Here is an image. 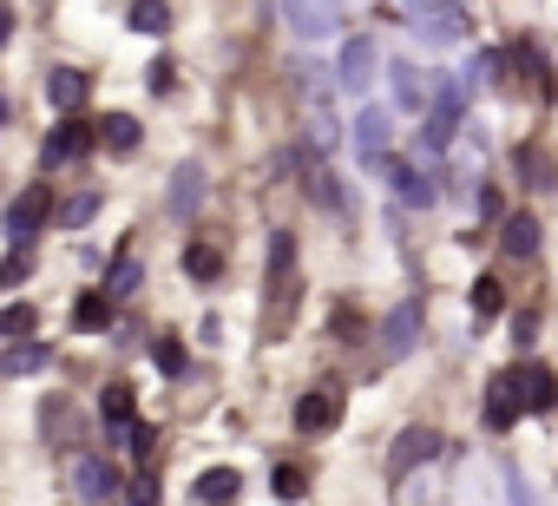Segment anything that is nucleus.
<instances>
[{
  "label": "nucleus",
  "mask_w": 558,
  "mask_h": 506,
  "mask_svg": "<svg viewBox=\"0 0 558 506\" xmlns=\"http://www.w3.org/2000/svg\"><path fill=\"white\" fill-rule=\"evenodd\" d=\"M197 204H204V165H178V178L165 191V210L171 217H197Z\"/></svg>",
  "instance_id": "a211bd4d"
},
{
  "label": "nucleus",
  "mask_w": 558,
  "mask_h": 506,
  "mask_svg": "<svg viewBox=\"0 0 558 506\" xmlns=\"http://www.w3.org/2000/svg\"><path fill=\"white\" fill-rule=\"evenodd\" d=\"M506 486H512V506H538V499H532V493H525V480H519V473H512V467H506Z\"/></svg>",
  "instance_id": "37998d69"
},
{
  "label": "nucleus",
  "mask_w": 558,
  "mask_h": 506,
  "mask_svg": "<svg viewBox=\"0 0 558 506\" xmlns=\"http://www.w3.org/2000/svg\"><path fill=\"white\" fill-rule=\"evenodd\" d=\"M538 243H545V230H538V217H532V210L499 217V250H506V257H538Z\"/></svg>",
  "instance_id": "dca6fc26"
},
{
  "label": "nucleus",
  "mask_w": 558,
  "mask_h": 506,
  "mask_svg": "<svg viewBox=\"0 0 558 506\" xmlns=\"http://www.w3.org/2000/svg\"><path fill=\"white\" fill-rule=\"evenodd\" d=\"M375 67H381L375 40H368V34H349V40H342V67H336V86H342V93H368Z\"/></svg>",
  "instance_id": "0eeeda50"
},
{
  "label": "nucleus",
  "mask_w": 558,
  "mask_h": 506,
  "mask_svg": "<svg viewBox=\"0 0 558 506\" xmlns=\"http://www.w3.org/2000/svg\"><path fill=\"white\" fill-rule=\"evenodd\" d=\"M519 414H525V408H519V395H512V369H506V375H493V388H486V427L506 434Z\"/></svg>",
  "instance_id": "4be33fe9"
},
{
  "label": "nucleus",
  "mask_w": 558,
  "mask_h": 506,
  "mask_svg": "<svg viewBox=\"0 0 558 506\" xmlns=\"http://www.w3.org/2000/svg\"><path fill=\"white\" fill-rule=\"evenodd\" d=\"M269 486H276V499H290V506H296V499L310 493V473H303L296 460H283V467H276V473H269Z\"/></svg>",
  "instance_id": "473e14b6"
},
{
  "label": "nucleus",
  "mask_w": 558,
  "mask_h": 506,
  "mask_svg": "<svg viewBox=\"0 0 558 506\" xmlns=\"http://www.w3.org/2000/svg\"><path fill=\"white\" fill-rule=\"evenodd\" d=\"M8 40H14V14H8V8H0V47H8Z\"/></svg>",
  "instance_id": "c03bdc74"
},
{
  "label": "nucleus",
  "mask_w": 558,
  "mask_h": 506,
  "mask_svg": "<svg viewBox=\"0 0 558 506\" xmlns=\"http://www.w3.org/2000/svg\"><path fill=\"white\" fill-rule=\"evenodd\" d=\"M0 132H8V99H0Z\"/></svg>",
  "instance_id": "a18cd8bd"
},
{
  "label": "nucleus",
  "mask_w": 558,
  "mask_h": 506,
  "mask_svg": "<svg viewBox=\"0 0 558 506\" xmlns=\"http://www.w3.org/2000/svg\"><path fill=\"white\" fill-rule=\"evenodd\" d=\"M236 486H243V473H236V467H204V473L191 480V499H197V506H230V499H236Z\"/></svg>",
  "instance_id": "6ab92c4d"
},
{
  "label": "nucleus",
  "mask_w": 558,
  "mask_h": 506,
  "mask_svg": "<svg viewBox=\"0 0 558 506\" xmlns=\"http://www.w3.org/2000/svg\"><path fill=\"white\" fill-rule=\"evenodd\" d=\"M408 27L421 34V47H460L473 34L460 0H408Z\"/></svg>",
  "instance_id": "f03ea898"
},
{
  "label": "nucleus",
  "mask_w": 558,
  "mask_h": 506,
  "mask_svg": "<svg viewBox=\"0 0 558 506\" xmlns=\"http://www.w3.org/2000/svg\"><path fill=\"white\" fill-rule=\"evenodd\" d=\"M440 454V434L434 427H408L401 441H395V454H388V480H408L421 460H434Z\"/></svg>",
  "instance_id": "4468645a"
},
{
  "label": "nucleus",
  "mask_w": 558,
  "mask_h": 506,
  "mask_svg": "<svg viewBox=\"0 0 558 506\" xmlns=\"http://www.w3.org/2000/svg\"><path fill=\"white\" fill-rule=\"evenodd\" d=\"M217 270H223V257H217L210 243H191V250H184V277H191V284H210Z\"/></svg>",
  "instance_id": "2f4dec72"
},
{
  "label": "nucleus",
  "mask_w": 558,
  "mask_h": 506,
  "mask_svg": "<svg viewBox=\"0 0 558 506\" xmlns=\"http://www.w3.org/2000/svg\"><path fill=\"white\" fill-rule=\"evenodd\" d=\"M512 165H519V184H525V191H545V184H558V171H551L545 145H519V152H512Z\"/></svg>",
  "instance_id": "b1692460"
},
{
  "label": "nucleus",
  "mask_w": 558,
  "mask_h": 506,
  "mask_svg": "<svg viewBox=\"0 0 558 506\" xmlns=\"http://www.w3.org/2000/svg\"><path fill=\"white\" fill-rule=\"evenodd\" d=\"M40 434H47V447H73L80 441V414H73L66 395H47L40 401Z\"/></svg>",
  "instance_id": "f3484780"
},
{
  "label": "nucleus",
  "mask_w": 558,
  "mask_h": 506,
  "mask_svg": "<svg viewBox=\"0 0 558 506\" xmlns=\"http://www.w3.org/2000/svg\"><path fill=\"white\" fill-rule=\"evenodd\" d=\"M73 323H80L86 336H93V329H106V323H112V297H99V290H93V297H80V303H73Z\"/></svg>",
  "instance_id": "7c9ffc66"
},
{
  "label": "nucleus",
  "mask_w": 558,
  "mask_h": 506,
  "mask_svg": "<svg viewBox=\"0 0 558 506\" xmlns=\"http://www.w3.org/2000/svg\"><path fill=\"white\" fill-rule=\"evenodd\" d=\"M512 395H519L525 414H551V408H558V375H551L545 362H519V369H512Z\"/></svg>",
  "instance_id": "423d86ee"
},
{
  "label": "nucleus",
  "mask_w": 558,
  "mask_h": 506,
  "mask_svg": "<svg viewBox=\"0 0 558 506\" xmlns=\"http://www.w3.org/2000/svg\"><path fill=\"white\" fill-rule=\"evenodd\" d=\"M329 329H336V342H362V316H355V310H336Z\"/></svg>",
  "instance_id": "a19ab883"
},
{
  "label": "nucleus",
  "mask_w": 558,
  "mask_h": 506,
  "mask_svg": "<svg viewBox=\"0 0 558 506\" xmlns=\"http://www.w3.org/2000/svg\"><path fill=\"white\" fill-rule=\"evenodd\" d=\"M388 80H395V106L427 119V106H434V80H427L414 60H395V67H388Z\"/></svg>",
  "instance_id": "ddd939ff"
},
{
  "label": "nucleus",
  "mask_w": 558,
  "mask_h": 506,
  "mask_svg": "<svg viewBox=\"0 0 558 506\" xmlns=\"http://www.w3.org/2000/svg\"><path fill=\"white\" fill-rule=\"evenodd\" d=\"M145 86H151V93H171V60H158V67L145 73Z\"/></svg>",
  "instance_id": "79ce46f5"
},
{
  "label": "nucleus",
  "mask_w": 558,
  "mask_h": 506,
  "mask_svg": "<svg viewBox=\"0 0 558 506\" xmlns=\"http://www.w3.org/2000/svg\"><path fill=\"white\" fill-rule=\"evenodd\" d=\"M283 21L296 40H329L342 27V0H283Z\"/></svg>",
  "instance_id": "39448f33"
},
{
  "label": "nucleus",
  "mask_w": 558,
  "mask_h": 506,
  "mask_svg": "<svg viewBox=\"0 0 558 506\" xmlns=\"http://www.w3.org/2000/svg\"><path fill=\"white\" fill-rule=\"evenodd\" d=\"M499 310H506L499 277H473V316H499Z\"/></svg>",
  "instance_id": "f704fd0d"
},
{
  "label": "nucleus",
  "mask_w": 558,
  "mask_h": 506,
  "mask_svg": "<svg viewBox=\"0 0 558 506\" xmlns=\"http://www.w3.org/2000/svg\"><path fill=\"white\" fill-rule=\"evenodd\" d=\"M47 217H53V191H47V184H34V191H21V197L8 204V217H0V230H8V243L34 250V237L47 230Z\"/></svg>",
  "instance_id": "7ed1b4c3"
},
{
  "label": "nucleus",
  "mask_w": 558,
  "mask_h": 506,
  "mask_svg": "<svg viewBox=\"0 0 558 506\" xmlns=\"http://www.w3.org/2000/svg\"><path fill=\"white\" fill-rule=\"evenodd\" d=\"M303 303V270H296V230H269V297H263V342H283Z\"/></svg>",
  "instance_id": "f257e3e1"
},
{
  "label": "nucleus",
  "mask_w": 558,
  "mask_h": 506,
  "mask_svg": "<svg viewBox=\"0 0 558 506\" xmlns=\"http://www.w3.org/2000/svg\"><path fill=\"white\" fill-rule=\"evenodd\" d=\"M93 138H99V125H93V119H66L60 132H47V145H40L47 171H53V165H73V158H86V152H93Z\"/></svg>",
  "instance_id": "6e6552de"
},
{
  "label": "nucleus",
  "mask_w": 558,
  "mask_h": 506,
  "mask_svg": "<svg viewBox=\"0 0 558 506\" xmlns=\"http://www.w3.org/2000/svg\"><path fill=\"white\" fill-rule=\"evenodd\" d=\"M421 329H427L421 297L395 303V310H388V323H381V362H408V356H414V342H421Z\"/></svg>",
  "instance_id": "20e7f679"
},
{
  "label": "nucleus",
  "mask_w": 558,
  "mask_h": 506,
  "mask_svg": "<svg viewBox=\"0 0 558 506\" xmlns=\"http://www.w3.org/2000/svg\"><path fill=\"white\" fill-rule=\"evenodd\" d=\"M99 138H106L112 152H138V119H132V112H112V119L99 125Z\"/></svg>",
  "instance_id": "c85d7f7f"
},
{
  "label": "nucleus",
  "mask_w": 558,
  "mask_h": 506,
  "mask_svg": "<svg viewBox=\"0 0 558 506\" xmlns=\"http://www.w3.org/2000/svg\"><path fill=\"white\" fill-rule=\"evenodd\" d=\"M506 67H512V53H499V47H486V53H480V86H493V93H506V86H512V73H506Z\"/></svg>",
  "instance_id": "72a5a7b5"
},
{
  "label": "nucleus",
  "mask_w": 558,
  "mask_h": 506,
  "mask_svg": "<svg viewBox=\"0 0 558 506\" xmlns=\"http://www.w3.org/2000/svg\"><path fill=\"white\" fill-rule=\"evenodd\" d=\"M125 506H158V473H151V467L125 486Z\"/></svg>",
  "instance_id": "58836bf2"
},
{
  "label": "nucleus",
  "mask_w": 558,
  "mask_h": 506,
  "mask_svg": "<svg viewBox=\"0 0 558 506\" xmlns=\"http://www.w3.org/2000/svg\"><path fill=\"white\" fill-rule=\"evenodd\" d=\"M27 277H34V250L14 243V250H8V264H0V284H27Z\"/></svg>",
  "instance_id": "e433bc0d"
},
{
  "label": "nucleus",
  "mask_w": 558,
  "mask_h": 506,
  "mask_svg": "<svg viewBox=\"0 0 558 506\" xmlns=\"http://www.w3.org/2000/svg\"><path fill=\"white\" fill-rule=\"evenodd\" d=\"M381 165H388V184H395V197H401L408 210H427V204L440 197V184H434L421 165H408V158H381Z\"/></svg>",
  "instance_id": "f8f14e48"
},
{
  "label": "nucleus",
  "mask_w": 558,
  "mask_h": 506,
  "mask_svg": "<svg viewBox=\"0 0 558 506\" xmlns=\"http://www.w3.org/2000/svg\"><path fill=\"white\" fill-rule=\"evenodd\" d=\"M73 493H80L86 506H106V499L119 493V473H112L99 454H80V460H73Z\"/></svg>",
  "instance_id": "2eb2a0df"
},
{
  "label": "nucleus",
  "mask_w": 558,
  "mask_h": 506,
  "mask_svg": "<svg viewBox=\"0 0 558 506\" xmlns=\"http://www.w3.org/2000/svg\"><path fill=\"white\" fill-rule=\"evenodd\" d=\"M93 217H99V197H93V191H86V197H73V204H66V224H73V230H86V224H93Z\"/></svg>",
  "instance_id": "ea45409f"
},
{
  "label": "nucleus",
  "mask_w": 558,
  "mask_h": 506,
  "mask_svg": "<svg viewBox=\"0 0 558 506\" xmlns=\"http://www.w3.org/2000/svg\"><path fill=\"white\" fill-rule=\"evenodd\" d=\"M349 138H355V158H362V165H381V158H388V138H395V125H388V112H381V106H362Z\"/></svg>",
  "instance_id": "9b49d317"
},
{
  "label": "nucleus",
  "mask_w": 558,
  "mask_h": 506,
  "mask_svg": "<svg viewBox=\"0 0 558 506\" xmlns=\"http://www.w3.org/2000/svg\"><path fill=\"white\" fill-rule=\"evenodd\" d=\"M125 447H132L138 467H151V454H158V427H151V421H132V427H125Z\"/></svg>",
  "instance_id": "c9c22d12"
},
{
  "label": "nucleus",
  "mask_w": 558,
  "mask_h": 506,
  "mask_svg": "<svg viewBox=\"0 0 558 506\" xmlns=\"http://www.w3.org/2000/svg\"><path fill=\"white\" fill-rule=\"evenodd\" d=\"M40 329V310L34 303H8V310H0V336H8V342H27Z\"/></svg>",
  "instance_id": "cd10ccee"
},
{
  "label": "nucleus",
  "mask_w": 558,
  "mask_h": 506,
  "mask_svg": "<svg viewBox=\"0 0 558 506\" xmlns=\"http://www.w3.org/2000/svg\"><path fill=\"white\" fill-rule=\"evenodd\" d=\"M138 284H145V264L125 250V257L112 264V277H106V297H112V303H125V297H138Z\"/></svg>",
  "instance_id": "a878e982"
},
{
  "label": "nucleus",
  "mask_w": 558,
  "mask_h": 506,
  "mask_svg": "<svg viewBox=\"0 0 558 506\" xmlns=\"http://www.w3.org/2000/svg\"><path fill=\"white\" fill-rule=\"evenodd\" d=\"M303 191H310V204H316V210H329V217H349V184H342L329 165H316Z\"/></svg>",
  "instance_id": "aec40b11"
},
{
  "label": "nucleus",
  "mask_w": 558,
  "mask_h": 506,
  "mask_svg": "<svg viewBox=\"0 0 558 506\" xmlns=\"http://www.w3.org/2000/svg\"><path fill=\"white\" fill-rule=\"evenodd\" d=\"M151 362H158L165 375H184V349H178L171 336H158V342H151Z\"/></svg>",
  "instance_id": "4c0bfd02"
},
{
  "label": "nucleus",
  "mask_w": 558,
  "mask_h": 506,
  "mask_svg": "<svg viewBox=\"0 0 558 506\" xmlns=\"http://www.w3.org/2000/svg\"><path fill=\"white\" fill-rule=\"evenodd\" d=\"M453 132H460V119L427 112V119H421V152H447V145H453Z\"/></svg>",
  "instance_id": "c756f323"
},
{
  "label": "nucleus",
  "mask_w": 558,
  "mask_h": 506,
  "mask_svg": "<svg viewBox=\"0 0 558 506\" xmlns=\"http://www.w3.org/2000/svg\"><path fill=\"white\" fill-rule=\"evenodd\" d=\"M336 421H342V388L336 382H323L296 401V434H329Z\"/></svg>",
  "instance_id": "1a4fd4ad"
},
{
  "label": "nucleus",
  "mask_w": 558,
  "mask_h": 506,
  "mask_svg": "<svg viewBox=\"0 0 558 506\" xmlns=\"http://www.w3.org/2000/svg\"><path fill=\"white\" fill-rule=\"evenodd\" d=\"M132 414H138L132 388H125V382H106V395H99V421H106V441H119V434L132 427Z\"/></svg>",
  "instance_id": "412c9836"
},
{
  "label": "nucleus",
  "mask_w": 558,
  "mask_h": 506,
  "mask_svg": "<svg viewBox=\"0 0 558 506\" xmlns=\"http://www.w3.org/2000/svg\"><path fill=\"white\" fill-rule=\"evenodd\" d=\"M86 99H93V80H86L80 67H53V73H47V106H53V112L80 119V112H86Z\"/></svg>",
  "instance_id": "9d476101"
},
{
  "label": "nucleus",
  "mask_w": 558,
  "mask_h": 506,
  "mask_svg": "<svg viewBox=\"0 0 558 506\" xmlns=\"http://www.w3.org/2000/svg\"><path fill=\"white\" fill-rule=\"evenodd\" d=\"M53 362V349L47 342H14L8 356H0V375H40Z\"/></svg>",
  "instance_id": "393cba45"
},
{
  "label": "nucleus",
  "mask_w": 558,
  "mask_h": 506,
  "mask_svg": "<svg viewBox=\"0 0 558 506\" xmlns=\"http://www.w3.org/2000/svg\"><path fill=\"white\" fill-rule=\"evenodd\" d=\"M512 67H519V73H532V93H538V99H551V93H558V80H551V67H545L538 40H519V47H512Z\"/></svg>",
  "instance_id": "5701e85b"
},
{
  "label": "nucleus",
  "mask_w": 558,
  "mask_h": 506,
  "mask_svg": "<svg viewBox=\"0 0 558 506\" xmlns=\"http://www.w3.org/2000/svg\"><path fill=\"white\" fill-rule=\"evenodd\" d=\"M125 14H132V27L138 34H171V8H165V0H125Z\"/></svg>",
  "instance_id": "bb28decb"
}]
</instances>
